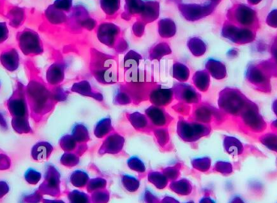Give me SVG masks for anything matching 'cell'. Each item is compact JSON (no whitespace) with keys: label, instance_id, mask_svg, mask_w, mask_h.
Segmentation results:
<instances>
[{"label":"cell","instance_id":"277c9868","mask_svg":"<svg viewBox=\"0 0 277 203\" xmlns=\"http://www.w3.org/2000/svg\"><path fill=\"white\" fill-rule=\"evenodd\" d=\"M9 35V30L5 22H0V44L4 43Z\"/></svg>","mask_w":277,"mask_h":203},{"label":"cell","instance_id":"3957f363","mask_svg":"<svg viewBox=\"0 0 277 203\" xmlns=\"http://www.w3.org/2000/svg\"><path fill=\"white\" fill-rule=\"evenodd\" d=\"M23 19H24V12L20 8H14L12 12H10L9 20H10L11 26L13 27H18L20 26Z\"/></svg>","mask_w":277,"mask_h":203},{"label":"cell","instance_id":"6da1fadb","mask_svg":"<svg viewBox=\"0 0 277 203\" xmlns=\"http://www.w3.org/2000/svg\"><path fill=\"white\" fill-rule=\"evenodd\" d=\"M17 41L20 50L24 55H39L43 51L39 36L33 30H24L19 33Z\"/></svg>","mask_w":277,"mask_h":203},{"label":"cell","instance_id":"5b68a950","mask_svg":"<svg viewBox=\"0 0 277 203\" xmlns=\"http://www.w3.org/2000/svg\"><path fill=\"white\" fill-rule=\"evenodd\" d=\"M70 3H71V0H56L55 3V7L67 10L70 7Z\"/></svg>","mask_w":277,"mask_h":203},{"label":"cell","instance_id":"7a4b0ae2","mask_svg":"<svg viewBox=\"0 0 277 203\" xmlns=\"http://www.w3.org/2000/svg\"><path fill=\"white\" fill-rule=\"evenodd\" d=\"M0 63L9 71L17 70L20 65V56L16 49H5L0 55Z\"/></svg>","mask_w":277,"mask_h":203}]
</instances>
